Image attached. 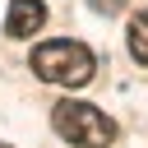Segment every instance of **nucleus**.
Segmentation results:
<instances>
[{
    "instance_id": "nucleus-1",
    "label": "nucleus",
    "mask_w": 148,
    "mask_h": 148,
    "mask_svg": "<svg viewBox=\"0 0 148 148\" xmlns=\"http://www.w3.org/2000/svg\"><path fill=\"white\" fill-rule=\"evenodd\" d=\"M92 51L83 46V42H42L37 51H32V74L37 79H46V83H65V88H79V83H88L92 79Z\"/></svg>"
},
{
    "instance_id": "nucleus-5",
    "label": "nucleus",
    "mask_w": 148,
    "mask_h": 148,
    "mask_svg": "<svg viewBox=\"0 0 148 148\" xmlns=\"http://www.w3.org/2000/svg\"><path fill=\"white\" fill-rule=\"evenodd\" d=\"M88 5H92L97 14H120V9H125V0H88Z\"/></svg>"
},
{
    "instance_id": "nucleus-3",
    "label": "nucleus",
    "mask_w": 148,
    "mask_h": 148,
    "mask_svg": "<svg viewBox=\"0 0 148 148\" xmlns=\"http://www.w3.org/2000/svg\"><path fill=\"white\" fill-rule=\"evenodd\" d=\"M46 23V5L42 0H9V18H5V37H32Z\"/></svg>"
},
{
    "instance_id": "nucleus-6",
    "label": "nucleus",
    "mask_w": 148,
    "mask_h": 148,
    "mask_svg": "<svg viewBox=\"0 0 148 148\" xmlns=\"http://www.w3.org/2000/svg\"><path fill=\"white\" fill-rule=\"evenodd\" d=\"M0 148H9V143H0Z\"/></svg>"
},
{
    "instance_id": "nucleus-2",
    "label": "nucleus",
    "mask_w": 148,
    "mask_h": 148,
    "mask_svg": "<svg viewBox=\"0 0 148 148\" xmlns=\"http://www.w3.org/2000/svg\"><path fill=\"white\" fill-rule=\"evenodd\" d=\"M51 125L60 139H69L79 148H111L116 143V120H106L92 102H56Z\"/></svg>"
},
{
    "instance_id": "nucleus-4",
    "label": "nucleus",
    "mask_w": 148,
    "mask_h": 148,
    "mask_svg": "<svg viewBox=\"0 0 148 148\" xmlns=\"http://www.w3.org/2000/svg\"><path fill=\"white\" fill-rule=\"evenodd\" d=\"M125 37H130V56H134L139 65H148V14H134Z\"/></svg>"
}]
</instances>
